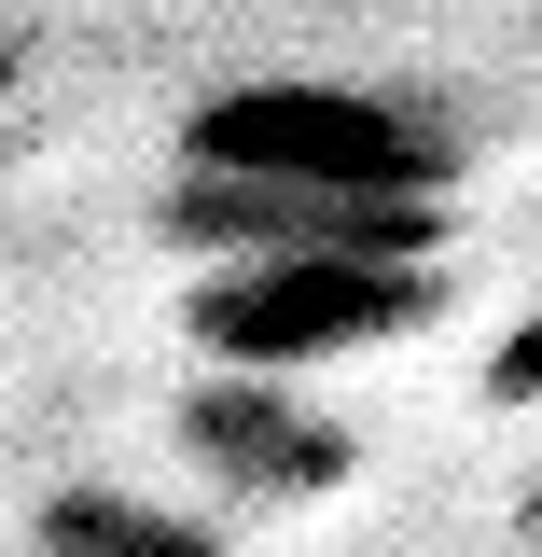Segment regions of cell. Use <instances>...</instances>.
<instances>
[{"instance_id":"6da1fadb","label":"cell","mask_w":542,"mask_h":557,"mask_svg":"<svg viewBox=\"0 0 542 557\" xmlns=\"http://www.w3.org/2000/svg\"><path fill=\"white\" fill-rule=\"evenodd\" d=\"M431 321V278L390 265V251H237V265L196 278V348L223 376H320V362H362Z\"/></svg>"},{"instance_id":"7a4b0ae2","label":"cell","mask_w":542,"mask_h":557,"mask_svg":"<svg viewBox=\"0 0 542 557\" xmlns=\"http://www.w3.org/2000/svg\"><path fill=\"white\" fill-rule=\"evenodd\" d=\"M181 432H196V446H237V460H223L237 487H320V474H335V432H320V418H292V405H265V376L196 391Z\"/></svg>"},{"instance_id":"3957f363","label":"cell","mask_w":542,"mask_h":557,"mask_svg":"<svg viewBox=\"0 0 542 557\" xmlns=\"http://www.w3.org/2000/svg\"><path fill=\"white\" fill-rule=\"evenodd\" d=\"M42 544H56V557H209V530H181L167 502H112V487H70L56 516H42Z\"/></svg>"},{"instance_id":"277c9868","label":"cell","mask_w":542,"mask_h":557,"mask_svg":"<svg viewBox=\"0 0 542 557\" xmlns=\"http://www.w3.org/2000/svg\"><path fill=\"white\" fill-rule=\"evenodd\" d=\"M515 516H529V544H542V460H529V487H515Z\"/></svg>"}]
</instances>
